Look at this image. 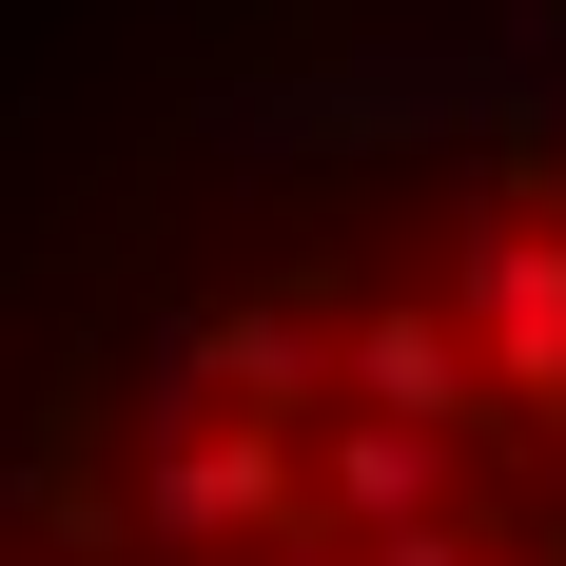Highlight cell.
<instances>
[{
	"label": "cell",
	"instance_id": "cell-1",
	"mask_svg": "<svg viewBox=\"0 0 566 566\" xmlns=\"http://www.w3.org/2000/svg\"><path fill=\"white\" fill-rule=\"evenodd\" d=\"M313 527L293 489V430H234L196 391V352L157 333V391H137V469H117V566H254Z\"/></svg>",
	"mask_w": 566,
	"mask_h": 566
},
{
	"label": "cell",
	"instance_id": "cell-2",
	"mask_svg": "<svg viewBox=\"0 0 566 566\" xmlns=\"http://www.w3.org/2000/svg\"><path fill=\"white\" fill-rule=\"evenodd\" d=\"M430 313L469 333L489 410L566 430V216H469V234H450V293H430Z\"/></svg>",
	"mask_w": 566,
	"mask_h": 566
},
{
	"label": "cell",
	"instance_id": "cell-3",
	"mask_svg": "<svg viewBox=\"0 0 566 566\" xmlns=\"http://www.w3.org/2000/svg\"><path fill=\"white\" fill-rule=\"evenodd\" d=\"M293 489L333 547H391V527H450L469 509V430H391V410H313L293 430Z\"/></svg>",
	"mask_w": 566,
	"mask_h": 566
},
{
	"label": "cell",
	"instance_id": "cell-4",
	"mask_svg": "<svg viewBox=\"0 0 566 566\" xmlns=\"http://www.w3.org/2000/svg\"><path fill=\"white\" fill-rule=\"evenodd\" d=\"M176 352H196V391L234 430H313L333 410V293H216V313H176Z\"/></svg>",
	"mask_w": 566,
	"mask_h": 566
},
{
	"label": "cell",
	"instance_id": "cell-5",
	"mask_svg": "<svg viewBox=\"0 0 566 566\" xmlns=\"http://www.w3.org/2000/svg\"><path fill=\"white\" fill-rule=\"evenodd\" d=\"M333 410H391V430H469V450H489V371H469V333L430 293L333 313Z\"/></svg>",
	"mask_w": 566,
	"mask_h": 566
},
{
	"label": "cell",
	"instance_id": "cell-6",
	"mask_svg": "<svg viewBox=\"0 0 566 566\" xmlns=\"http://www.w3.org/2000/svg\"><path fill=\"white\" fill-rule=\"evenodd\" d=\"M352 566H489V527L450 509V527H391V547H352Z\"/></svg>",
	"mask_w": 566,
	"mask_h": 566
},
{
	"label": "cell",
	"instance_id": "cell-7",
	"mask_svg": "<svg viewBox=\"0 0 566 566\" xmlns=\"http://www.w3.org/2000/svg\"><path fill=\"white\" fill-rule=\"evenodd\" d=\"M254 566H352V547H333V527H293V547H254Z\"/></svg>",
	"mask_w": 566,
	"mask_h": 566
}]
</instances>
